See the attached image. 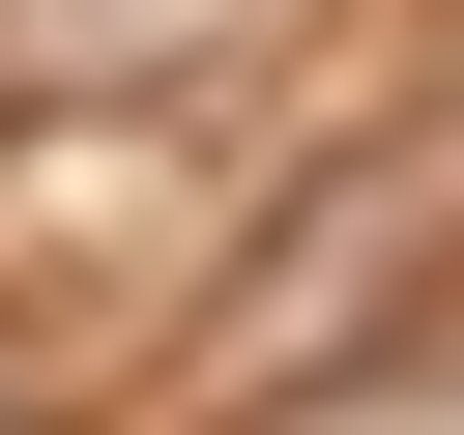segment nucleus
Returning <instances> with one entry per match:
<instances>
[{
  "instance_id": "nucleus-1",
  "label": "nucleus",
  "mask_w": 464,
  "mask_h": 435,
  "mask_svg": "<svg viewBox=\"0 0 464 435\" xmlns=\"http://www.w3.org/2000/svg\"><path fill=\"white\" fill-rule=\"evenodd\" d=\"M232 0H0V87H145V58H203Z\"/></svg>"
}]
</instances>
